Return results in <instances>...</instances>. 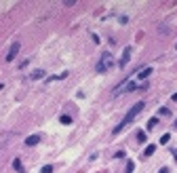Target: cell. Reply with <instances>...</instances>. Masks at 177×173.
Segmentation results:
<instances>
[{"label":"cell","mask_w":177,"mask_h":173,"mask_svg":"<svg viewBox=\"0 0 177 173\" xmlns=\"http://www.w3.org/2000/svg\"><path fill=\"white\" fill-rule=\"evenodd\" d=\"M13 167H15V171L23 173V165H21V160H19V158H15V160H13Z\"/></svg>","instance_id":"9c48e42d"},{"label":"cell","mask_w":177,"mask_h":173,"mask_svg":"<svg viewBox=\"0 0 177 173\" xmlns=\"http://www.w3.org/2000/svg\"><path fill=\"white\" fill-rule=\"evenodd\" d=\"M169 139H171V135H169V133H165V135H162V137H160V144H167V141H169Z\"/></svg>","instance_id":"4fadbf2b"},{"label":"cell","mask_w":177,"mask_h":173,"mask_svg":"<svg viewBox=\"0 0 177 173\" xmlns=\"http://www.w3.org/2000/svg\"><path fill=\"white\" fill-rule=\"evenodd\" d=\"M129 57H131V49L127 46V49H124V53H122V59H120V63H118V66H120V68H124V66H127V61H129Z\"/></svg>","instance_id":"52a82bcc"},{"label":"cell","mask_w":177,"mask_h":173,"mask_svg":"<svg viewBox=\"0 0 177 173\" xmlns=\"http://www.w3.org/2000/svg\"><path fill=\"white\" fill-rule=\"evenodd\" d=\"M141 110H143V102H137L135 106H133V108L129 110V114L122 118V122H118V125H116V129H114V135H118V133H120V131H122V129L129 125V122H133V120H135V118H137V114H139Z\"/></svg>","instance_id":"6da1fadb"},{"label":"cell","mask_w":177,"mask_h":173,"mask_svg":"<svg viewBox=\"0 0 177 173\" xmlns=\"http://www.w3.org/2000/svg\"><path fill=\"white\" fill-rule=\"evenodd\" d=\"M156 122H158V118H150L148 120V129H154V127H156Z\"/></svg>","instance_id":"8fae6325"},{"label":"cell","mask_w":177,"mask_h":173,"mask_svg":"<svg viewBox=\"0 0 177 173\" xmlns=\"http://www.w3.org/2000/svg\"><path fill=\"white\" fill-rule=\"evenodd\" d=\"M158 112H160V114H162V116H169V108H160V110H158Z\"/></svg>","instance_id":"2e32d148"},{"label":"cell","mask_w":177,"mask_h":173,"mask_svg":"<svg viewBox=\"0 0 177 173\" xmlns=\"http://www.w3.org/2000/svg\"><path fill=\"white\" fill-rule=\"evenodd\" d=\"M175 129H177V120H175Z\"/></svg>","instance_id":"d6986e66"},{"label":"cell","mask_w":177,"mask_h":173,"mask_svg":"<svg viewBox=\"0 0 177 173\" xmlns=\"http://www.w3.org/2000/svg\"><path fill=\"white\" fill-rule=\"evenodd\" d=\"M40 139H42V135H38V133H34V135H30V137H26V146H36V144H40Z\"/></svg>","instance_id":"277c9868"},{"label":"cell","mask_w":177,"mask_h":173,"mask_svg":"<svg viewBox=\"0 0 177 173\" xmlns=\"http://www.w3.org/2000/svg\"><path fill=\"white\" fill-rule=\"evenodd\" d=\"M154 152H156V146H154V144H150V146H148V148H146V150H143V156H146V158H148V156H152V154H154Z\"/></svg>","instance_id":"ba28073f"},{"label":"cell","mask_w":177,"mask_h":173,"mask_svg":"<svg viewBox=\"0 0 177 173\" xmlns=\"http://www.w3.org/2000/svg\"><path fill=\"white\" fill-rule=\"evenodd\" d=\"M110 66H112V55H110V53H103V55H101V61L97 63L95 70H97V72H105Z\"/></svg>","instance_id":"7a4b0ae2"},{"label":"cell","mask_w":177,"mask_h":173,"mask_svg":"<svg viewBox=\"0 0 177 173\" xmlns=\"http://www.w3.org/2000/svg\"><path fill=\"white\" fill-rule=\"evenodd\" d=\"M173 102H175V104H177V93H175V95H173Z\"/></svg>","instance_id":"ac0fdd59"},{"label":"cell","mask_w":177,"mask_h":173,"mask_svg":"<svg viewBox=\"0 0 177 173\" xmlns=\"http://www.w3.org/2000/svg\"><path fill=\"white\" fill-rule=\"evenodd\" d=\"M59 120L63 122V125H70V122H72V118H70L68 114H63V116H59Z\"/></svg>","instance_id":"30bf717a"},{"label":"cell","mask_w":177,"mask_h":173,"mask_svg":"<svg viewBox=\"0 0 177 173\" xmlns=\"http://www.w3.org/2000/svg\"><path fill=\"white\" fill-rule=\"evenodd\" d=\"M137 139H139V141H146V133L139 131V133H137Z\"/></svg>","instance_id":"9a60e30c"},{"label":"cell","mask_w":177,"mask_h":173,"mask_svg":"<svg viewBox=\"0 0 177 173\" xmlns=\"http://www.w3.org/2000/svg\"><path fill=\"white\" fill-rule=\"evenodd\" d=\"M150 74H152V68H143V70H139V72H137V76H135V78L143 80V78H148V76H150Z\"/></svg>","instance_id":"8992f818"},{"label":"cell","mask_w":177,"mask_h":173,"mask_svg":"<svg viewBox=\"0 0 177 173\" xmlns=\"http://www.w3.org/2000/svg\"><path fill=\"white\" fill-rule=\"evenodd\" d=\"M129 165H127V169H124V173H133V163L131 160H127Z\"/></svg>","instance_id":"5bb4252c"},{"label":"cell","mask_w":177,"mask_h":173,"mask_svg":"<svg viewBox=\"0 0 177 173\" xmlns=\"http://www.w3.org/2000/svg\"><path fill=\"white\" fill-rule=\"evenodd\" d=\"M158 173H169V169H167V167H165V169H160V171H158Z\"/></svg>","instance_id":"e0dca14e"},{"label":"cell","mask_w":177,"mask_h":173,"mask_svg":"<svg viewBox=\"0 0 177 173\" xmlns=\"http://www.w3.org/2000/svg\"><path fill=\"white\" fill-rule=\"evenodd\" d=\"M30 78H32V80H40V78H44V70H42V68L34 70V72L30 74Z\"/></svg>","instance_id":"5b68a950"},{"label":"cell","mask_w":177,"mask_h":173,"mask_svg":"<svg viewBox=\"0 0 177 173\" xmlns=\"http://www.w3.org/2000/svg\"><path fill=\"white\" fill-rule=\"evenodd\" d=\"M19 49H21V44H19V42H13V44H11V49H9V53H7V61H13V59L17 57V53H19Z\"/></svg>","instance_id":"3957f363"},{"label":"cell","mask_w":177,"mask_h":173,"mask_svg":"<svg viewBox=\"0 0 177 173\" xmlns=\"http://www.w3.org/2000/svg\"><path fill=\"white\" fill-rule=\"evenodd\" d=\"M42 173H53V165H44L42 167Z\"/></svg>","instance_id":"7c38bea8"}]
</instances>
